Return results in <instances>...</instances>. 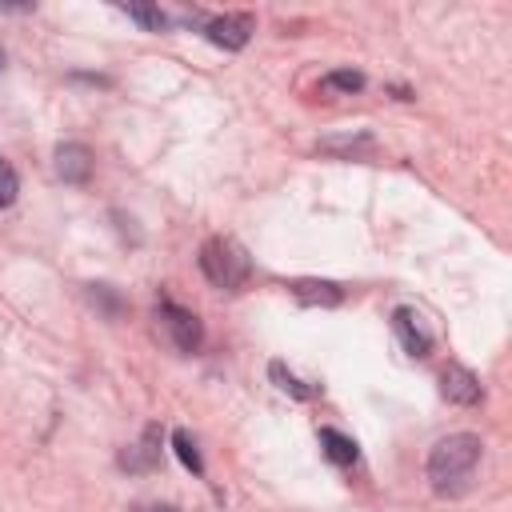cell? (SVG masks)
Returning a JSON list of instances; mask_svg holds the SVG:
<instances>
[{"mask_svg":"<svg viewBox=\"0 0 512 512\" xmlns=\"http://www.w3.org/2000/svg\"><path fill=\"white\" fill-rule=\"evenodd\" d=\"M484 456V444L476 432H452L444 440L432 444L428 452V484L436 496H464L472 488V476H476V464Z\"/></svg>","mask_w":512,"mask_h":512,"instance_id":"6da1fadb","label":"cell"},{"mask_svg":"<svg viewBox=\"0 0 512 512\" xmlns=\"http://www.w3.org/2000/svg\"><path fill=\"white\" fill-rule=\"evenodd\" d=\"M200 272L208 276V284H216L224 292H236L252 276V260H248V252H244L240 240H232V236H208L204 248H200Z\"/></svg>","mask_w":512,"mask_h":512,"instance_id":"7a4b0ae2","label":"cell"},{"mask_svg":"<svg viewBox=\"0 0 512 512\" xmlns=\"http://www.w3.org/2000/svg\"><path fill=\"white\" fill-rule=\"evenodd\" d=\"M160 320H164L168 340H172L180 352H196V348L204 344V324H200L196 312H188V308H180V304H172V300H160Z\"/></svg>","mask_w":512,"mask_h":512,"instance_id":"3957f363","label":"cell"},{"mask_svg":"<svg viewBox=\"0 0 512 512\" xmlns=\"http://www.w3.org/2000/svg\"><path fill=\"white\" fill-rule=\"evenodd\" d=\"M252 16H244V12H224V16H212L208 24H204V36L216 44V48H224V52H240L248 40H252Z\"/></svg>","mask_w":512,"mask_h":512,"instance_id":"277c9868","label":"cell"},{"mask_svg":"<svg viewBox=\"0 0 512 512\" xmlns=\"http://www.w3.org/2000/svg\"><path fill=\"white\" fill-rule=\"evenodd\" d=\"M440 396H444L448 404H476V400L484 396V388H480L476 372H468L464 364H448V368L440 372Z\"/></svg>","mask_w":512,"mask_h":512,"instance_id":"5b68a950","label":"cell"},{"mask_svg":"<svg viewBox=\"0 0 512 512\" xmlns=\"http://www.w3.org/2000/svg\"><path fill=\"white\" fill-rule=\"evenodd\" d=\"M392 328H396V336H400V344H404L408 356H428L432 336H428V328L420 324V316L412 308H396L392 312Z\"/></svg>","mask_w":512,"mask_h":512,"instance_id":"8992f818","label":"cell"},{"mask_svg":"<svg viewBox=\"0 0 512 512\" xmlns=\"http://www.w3.org/2000/svg\"><path fill=\"white\" fill-rule=\"evenodd\" d=\"M160 464V424H148L140 444H132L128 452H120V468L128 472H148Z\"/></svg>","mask_w":512,"mask_h":512,"instance_id":"52a82bcc","label":"cell"},{"mask_svg":"<svg viewBox=\"0 0 512 512\" xmlns=\"http://www.w3.org/2000/svg\"><path fill=\"white\" fill-rule=\"evenodd\" d=\"M92 172V152L84 144H60L56 148V176L64 184H84Z\"/></svg>","mask_w":512,"mask_h":512,"instance_id":"ba28073f","label":"cell"},{"mask_svg":"<svg viewBox=\"0 0 512 512\" xmlns=\"http://www.w3.org/2000/svg\"><path fill=\"white\" fill-rule=\"evenodd\" d=\"M288 288H292V296H296L300 304H320V308H336V304L344 300L340 284H332V280H292Z\"/></svg>","mask_w":512,"mask_h":512,"instance_id":"9c48e42d","label":"cell"},{"mask_svg":"<svg viewBox=\"0 0 512 512\" xmlns=\"http://www.w3.org/2000/svg\"><path fill=\"white\" fill-rule=\"evenodd\" d=\"M320 448H324V456H328L332 464H340V468H348V464L360 460L356 440L344 436V432H336V428H320Z\"/></svg>","mask_w":512,"mask_h":512,"instance_id":"30bf717a","label":"cell"},{"mask_svg":"<svg viewBox=\"0 0 512 512\" xmlns=\"http://www.w3.org/2000/svg\"><path fill=\"white\" fill-rule=\"evenodd\" d=\"M268 376H272V380H276V388H280V392H288L292 400H312V396L320 392V388H308L300 376H292L280 360H272V364H268Z\"/></svg>","mask_w":512,"mask_h":512,"instance_id":"8fae6325","label":"cell"},{"mask_svg":"<svg viewBox=\"0 0 512 512\" xmlns=\"http://www.w3.org/2000/svg\"><path fill=\"white\" fill-rule=\"evenodd\" d=\"M172 448H176L180 464H184L192 476H204V460H200V448H196V440H192L184 428H176V432H172Z\"/></svg>","mask_w":512,"mask_h":512,"instance_id":"7c38bea8","label":"cell"},{"mask_svg":"<svg viewBox=\"0 0 512 512\" xmlns=\"http://www.w3.org/2000/svg\"><path fill=\"white\" fill-rule=\"evenodd\" d=\"M320 88H324V92H348V96H352V92L364 88V76H360L356 68H336V72H328V76L320 80Z\"/></svg>","mask_w":512,"mask_h":512,"instance_id":"4fadbf2b","label":"cell"},{"mask_svg":"<svg viewBox=\"0 0 512 512\" xmlns=\"http://www.w3.org/2000/svg\"><path fill=\"white\" fill-rule=\"evenodd\" d=\"M124 12H128V16H132V20L140 24V28H148V32H164V28H168V16H164L160 8H144V4H128Z\"/></svg>","mask_w":512,"mask_h":512,"instance_id":"5bb4252c","label":"cell"},{"mask_svg":"<svg viewBox=\"0 0 512 512\" xmlns=\"http://www.w3.org/2000/svg\"><path fill=\"white\" fill-rule=\"evenodd\" d=\"M16 192H20V176H16V168L0 156V208L16 204Z\"/></svg>","mask_w":512,"mask_h":512,"instance_id":"9a60e30c","label":"cell"},{"mask_svg":"<svg viewBox=\"0 0 512 512\" xmlns=\"http://www.w3.org/2000/svg\"><path fill=\"white\" fill-rule=\"evenodd\" d=\"M148 512H180V508H172V504H152Z\"/></svg>","mask_w":512,"mask_h":512,"instance_id":"2e32d148","label":"cell"},{"mask_svg":"<svg viewBox=\"0 0 512 512\" xmlns=\"http://www.w3.org/2000/svg\"><path fill=\"white\" fill-rule=\"evenodd\" d=\"M0 68H4V48H0Z\"/></svg>","mask_w":512,"mask_h":512,"instance_id":"e0dca14e","label":"cell"}]
</instances>
